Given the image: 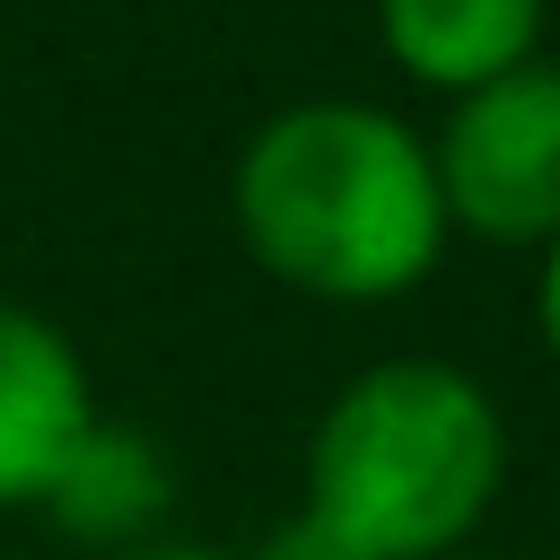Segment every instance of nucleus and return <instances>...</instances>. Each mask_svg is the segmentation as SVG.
<instances>
[{
    "mask_svg": "<svg viewBox=\"0 0 560 560\" xmlns=\"http://www.w3.org/2000/svg\"><path fill=\"white\" fill-rule=\"evenodd\" d=\"M534 324H542V350L560 359V236L542 245V280H534Z\"/></svg>",
    "mask_w": 560,
    "mask_h": 560,
    "instance_id": "8",
    "label": "nucleus"
},
{
    "mask_svg": "<svg viewBox=\"0 0 560 560\" xmlns=\"http://www.w3.org/2000/svg\"><path fill=\"white\" fill-rule=\"evenodd\" d=\"M429 175L446 228L481 245H551L560 236V61H516L464 96L429 131Z\"/></svg>",
    "mask_w": 560,
    "mask_h": 560,
    "instance_id": "3",
    "label": "nucleus"
},
{
    "mask_svg": "<svg viewBox=\"0 0 560 560\" xmlns=\"http://www.w3.org/2000/svg\"><path fill=\"white\" fill-rule=\"evenodd\" d=\"M166 499H175V472H166V455L140 438V429H122V420H88V438L61 455V472L44 481V516L70 534V542H88V551H140V542H158V516H166Z\"/></svg>",
    "mask_w": 560,
    "mask_h": 560,
    "instance_id": "5",
    "label": "nucleus"
},
{
    "mask_svg": "<svg viewBox=\"0 0 560 560\" xmlns=\"http://www.w3.org/2000/svg\"><path fill=\"white\" fill-rule=\"evenodd\" d=\"M455 560H472V551H455Z\"/></svg>",
    "mask_w": 560,
    "mask_h": 560,
    "instance_id": "10",
    "label": "nucleus"
},
{
    "mask_svg": "<svg viewBox=\"0 0 560 560\" xmlns=\"http://www.w3.org/2000/svg\"><path fill=\"white\" fill-rule=\"evenodd\" d=\"M508 481V420L446 359L359 368L306 438V516L368 560H455Z\"/></svg>",
    "mask_w": 560,
    "mask_h": 560,
    "instance_id": "2",
    "label": "nucleus"
},
{
    "mask_svg": "<svg viewBox=\"0 0 560 560\" xmlns=\"http://www.w3.org/2000/svg\"><path fill=\"white\" fill-rule=\"evenodd\" d=\"M228 210L245 254L306 298L376 306L438 271L446 201L429 175V131L359 96H306L245 131Z\"/></svg>",
    "mask_w": 560,
    "mask_h": 560,
    "instance_id": "1",
    "label": "nucleus"
},
{
    "mask_svg": "<svg viewBox=\"0 0 560 560\" xmlns=\"http://www.w3.org/2000/svg\"><path fill=\"white\" fill-rule=\"evenodd\" d=\"M376 35L402 79L464 96L542 44V0H376Z\"/></svg>",
    "mask_w": 560,
    "mask_h": 560,
    "instance_id": "6",
    "label": "nucleus"
},
{
    "mask_svg": "<svg viewBox=\"0 0 560 560\" xmlns=\"http://www.w3.org/2000/svg\"><path fill=\"white\" fill-rule=\"evenodd\" d=\"M88 420H96V385L79 341L52 315L0 298V508H35L61 455L88 438Z\"/></svg>",
    "mask_w": 560,
    "mask_h": 560,
    "instance_id": "4",
    "label": "nucleus"
},
{
    "mask_svg": "<svg viewBox=\"0 0 560 560\" xmlns=\"http://www.w3.org/2000/svg\"><path fill=\"white\" fill-rule=\"evenodd\" d=\"M122 560H228V551H219V542H192V534H158V542L122 551Z\"/></svg>",
    "mask_w": 560,
    "mask_h": 560,
    "instance_id": "9",
    "label": "nucleus"
},
{
    "mask_svg": "<svg viewBox=\"0 0 560 560\" xmlns=\"http://www.w3.org/2000/svg\"><path fill=\"white\" fill-rule=\"evenodd\" d=\"M254 560H368V551H350L332 525H315V516L298 508L289 525H271V534H262V551H254Z\"/></svg>",
    "mask_w": 560,
    "mask_h": 560,
    "instance_id": "7",
    "label": "nucleus"
}]
</instances>
